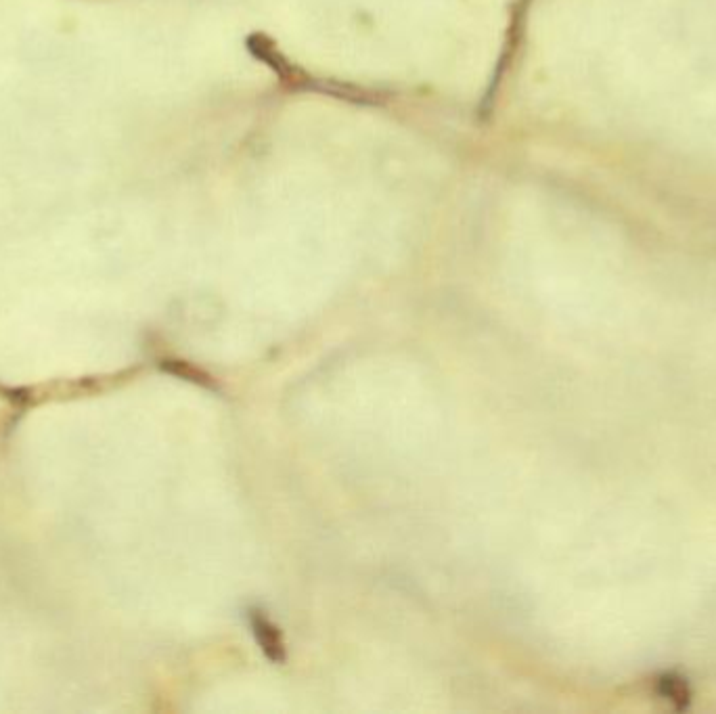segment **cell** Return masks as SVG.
<instances>
[{
    "label": "cell",
    "mask_w": 716,
    "mask_h": 714,
    "mask_svg": "<svg viewBox=\"0 0 716 714\" xmlns=\"http://www.w3.org/2000/svg\"><path fill=\"white\" fill-rule=\"evenodd\" d=\"M248 620H250V629L254 633L256 643L260 645L262 654L275 664H283L287 660V650H285V643H283L279 629L258 608L248 610Z\"/></svg>",
    "instance_id": "6da1fadb"
}]
</instances>
